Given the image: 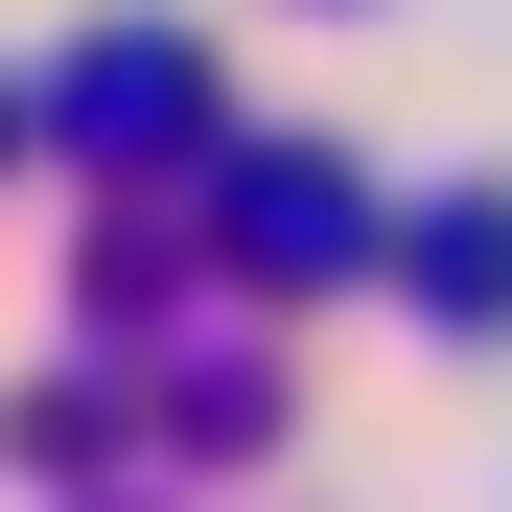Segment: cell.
<instances>
[{"instance_id": "obj_1", "label": "cell", "mask_w": 512, "mask_h": 512, "mask_svg": "<svg viewBox=\"0 0 512 512\" xmlns=\"http://www.w3.org/2000/svg\"><path fill=\"white\" fill-rule=\"evenodd\" d=\"M419 280H443V303L489 326V303H512V187H466V210H443V256H419Z\"/></svg>"}, {"instance_id": "obj_2", "label": "cell", "mask_w": 512, "mask_h": 512, "mask_svg": "<svg viewBox=\"0 0 512 512\" xmlns=\"http://www.w3.org/2000/svg\"><path fill=\"white\" fill-rule=\"evenodd\" d=\"M256 256H350V187L326 163H256Z\"/></svg>"}]
</instances>
